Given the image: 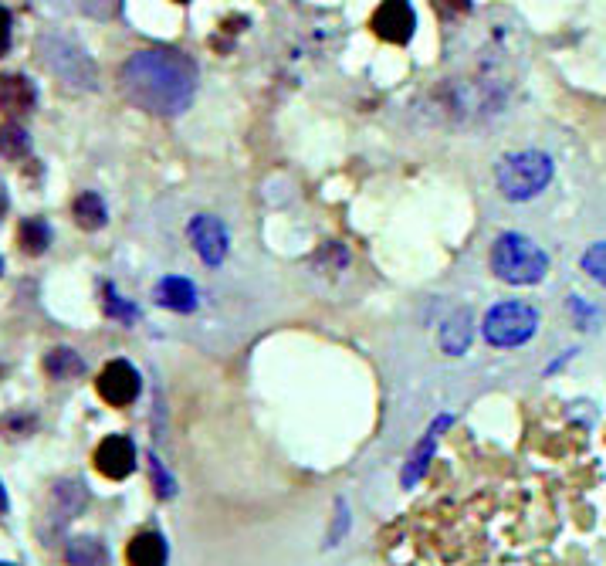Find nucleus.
<instances>
[{
	"label": "nucleus",
	"instance_id": "22",
	"mask_svg": "<svg viewBox=\"0 0 606 566\" xmlns=\"http://www.w3.org/2000/svg\"><path fill=\"white\" fill-rule=\"evenodd\" d=\"M149 475H153V489L160 499H173L177 495V482H173V475L163 468V461L156 455H149Z\"/></svg>",
	"mask_w": 606,
	"mask_h": 566
},
{
	"label": "nucleus",
	"instance_id": "11",
	"mask_svg": "<svg viewBox=\"0 0 606 566\" xmlns=\"http://www.w3.org/2000/svg\"><path fill=\"white\" fill-rule=\"evenodd\" d=\"M153 299L160 302L163 309H173V312H193V309H197V289H193L190 278H180V275L160 278V282H156Z\"/></svg>",
	"mask_w": 606,
	"mask_h": 566
},
{
	"label": "nucleus",
	"instance_id": "25",
	"mask_svg": "<svg viewBox=\"0 0 606 566\" xmlns=\"http://www.w3.org/2000/svg\"><path fill=\"white\" fill-rule=\"evenodd\" d=\"M7 48H11V14L0 7V55H7Z\"/></svg>",
	"mask_w": 606,
	"mask_h": 566
},
{
	"label": "nucleus",
	"instance_id": "8",
	"mask_svg": "<svg viewBox=\"0 0 606 566\" xmlns=\"http://www.w3.org/2000/svg\"><path fill=\"white\" fill-rule=\"evenodd\" d=\"M95 387H99V397L105 400V404L112 407H129L133 400L139 397V373L133 363L126 360H112L109 367H105L99 373V380H95Z\"/></svg>",
	"mask_w": 606,
	"mask_h": 566
},
{
	"label": "nucleus",
	"instance_id": "13",
	"mask_svg": "<svg viewBox=\"0 0 606 566\" xmlns=\"http://www.w3.org/2000/svg\"><path fill=\"white\" fill-rule=\"evenodd\" d=\"M129 566H166V543L160 533H139L126 546Z\"/></svg>",
	"mask_w": 606,
	"mask_h": 566
},
{
	"label": "nucleus",
	"instance_id": "1",
	"mask_svg": "<svg viewBox=\"0 0 606 566\" xmlns=\"http://www.w3.org/2000/svg\"><path fill=\"white\" fill-rule=\"evenodd\" d=\"M122 95L149 116H180L197 92V65L170 48L136 51L122 65Z\"/></svg>",
	"mask_w": 606,
	"mask_h": 566
},
{
	"label": "nucleus",
	"instance_id": "3",
	"mask_svg": "<svg viewBox=\"0 0 606 566\" xmlns=\"http://www.w3.org/2000/svg\"><path fill=\"white\" fill-rule=\"evenodd\" d=\"M552 170L556 167H552L546 153L525 150V153L505 156L495 170V180H498V190H502L508 200H532L549 187Z\"/></svg>",
	"mask_w": 606,
	"mask_h": 566
},
{
	"label": "nucleus",
	"instance_id": "14",
	"mask_svg": "<svg viewBox=\"0 0 606 566\" xmlns=\"http://www.w3.org/2000/svg\"><path fill=\"white\" fill-rule=\"evenodd\" d=\"M471 336H474V329H471V312H468V309H458V312H454V316L441 326V346H444V353H447V356L468 353Z\"/></svg>",
	"mask_w": 606,
	"mask_h": 566
},
{
	"label": "nucleus",
	"instance_id": "15",
	"mask_svg": "<svg viewBox=\"0 0 606 566\" xmlns=\"http://www.w3.org/2000/svg\"><path fill=\"white\" fill-rule=\"evenodd\" d=\"M45 373H48L51 380L82 377V373H85V360L75 350H68V346H58V350H51L45 356Z\"/></svg>",
	"mask_w": 606,
	"mask_h": 566
},
{
	"label": "nucleus",
	"instance_id": "30",
	"mask_svg": "<svg viewBox=\"0 0 606 566\" xmlns=\"http://www.w3.org/2000/svg\"><path fill=\"white\" fill-rule=\"evenodd\" d=\"M0 566H11V563H0Z\"/></svg>",
	"mask_w": 606,
	"mask_h": 566
},
{
	"label": "nucleus",
	"instance_id": "24",
	"mask_svg": "<svg viewBox=\"0 0 606 566\" xmlns=\"http://www.w3.org/2000/svg\"><path fill=\"white\" fill-rule=\"evenodd\" d=\"M434 11L441 17H461L471 11V0H434Z\"/></svg>",
	"mask_w": 606,
	"mask_h": 566
},
{
	"label": "nucleus",
	"instance_id": "23",
	"mask_svg": "<svg viewBox=\"0 0 606 566\" xmlns=\"http://www.w3.org/2000/svg\"><path fill=\"white\" fill-rule=\"evenodd\" d=\"M583 268L590 272V278H596L600 285H606V241L603 245H593L583 255Z\"/></svg>",
	"mask_w": 606,
	"mask_h": 566
},
{
	"label": "nucleus",
	"instance_id": "27",
	"mask_svg": "<svg viewBox=\"0 0 606 566\" xmlns=\"http://www.w3.org/2000/svg\"><path fill=\"white\" fill-rule=\"evenodd\" d=\"M7 214V197H4V190H0V217Z\"/></svg>",
	"mask_w": 606,
	"mask_h": 566
},
{
	"label": "nucleus",
	"instance_id": "19",
	"mask_svg": "<svg viewBox=\"0 0 606 566\" xmlns=\"http://www.w3.org/2000/svg\"><path fill=\"white\" fill-rule=\"evenodd\" d=\"M51 4L65 7V11L89 14V17H112L119 11V0H51Z\"/></svg>",
	"mask_w": 606,
	"mask_h": 566
},
{
	"label": "nucleus",
	"instance_id": "28",
	"mask_svg": "<svg viewBox=\"0 0 606 566\" xmlns=\"http://www.w3.org/2000/svg\"><path fill=\"white\" fill-rule=\"evenodd\" d=\"M0 272H4V261H0Z\"/></svg>",
	"mask_w": 606,
	"mask_h": 566
},
{
	"label": "nucleus",
	"instance_id": "10",
	"mask_svg": "<svg viewBox=\"0 0 606 566\" xmlns=\"http://www.w3.org/2000/svg\"><path fill=\"white\" fill-rule=\"evenodd\" d=\"M447 428H451V414H441V417H437V421L427 428L424 441L417 444V451H414V455H410L407 468H403V475H400L403 489H414V485L420 482V478L427 475L430 458H434V451H437V438H441V434H444Z\"/></svg>",
	"mask_w": 606,
	"mask_h": 566
},
{
	"label": "nucleus",
	"instance_id": "20",
	"mask_svg": "<svg viewBox=\"0 0 606 566\" xmlns=\"http://www.w3.org/2000/svg\"><path fill=\"white\" fill-rule=\"evenodd\" d=\"M102 295H105L102 306H105V312H109L112 319H119V322H133V319L139 316L133 302L122 299V295H119L116 289H112V285H102Z\"/></svg>",
	"mask_w": 606,
	"mask_h": 566
},
{
	"label": "nucleus",
	"instance_id": "16",
	"mask_svg": "<svg viewBox=\"0 0 606 566\" xmlns=\"http://www.w3.org/2000/svg\"><path fill=\"white\" fill-rule=\"evenodd\" d=\"M72 214H75V224H78V228H85V231H99L102 224H105V217H109V214H105L102 197L92 194V190H85V194L75 197Z\"/></svg>",
	"mask_w": 606,
	"mask_h": 566
},
{
	"label": "nucleus",
	"instance_id": "29",
	"mask_svg": "<svg viewBox=\"0 0 606 566\" xmlns=\"http://www.w3.org/2000/svg\"><path fill=\"white\" fill-rule=\"evenodd\" d=\"M177 4H187V0H177Z\"/></svg>",
	"mask_w": 606,
	"mask_h": 566
},
{
	"label": "nucleus",
	"instance_id": "26",
	"mask_svg": "<svg viewBox=\"0 0 606 566\" xmlns=\"http://www.w3.org/2000/svg\"><path fill=\"white\" fill-rule=\"evenodd\" d=\"M4 512H7V492L0 489V516H4Z\"/></svg>",
	"mask_w": 606,
	"mask_h": 566
},
{
	"label": "nucleus",
	"instance_id": "9",
	"mask_svg": "<svg viewBox=\"0 0 606 566\" xmlns=\"http://www.w3.org/2000/svg\"><path fill=\"white\" fill-rule=\"evenodd\" d=\"M95 468L112 478V482H119V478H129L136 472V444L126 438V434H109L99 448H95Z\"/></svg>",
	"mask_w": 606,
	"mask_h": 566
},
{
	"label": "nucleus",
	"instance_id": "2",
	"mask_svg": "<svg viewBox=\"0 0 606 566\" xmlns=\"http://www.w3.org/2000/svg\"><path fill=\"white\" fill-rule=\"evenodd\" d=\"M491 272L508 285H535L549 272V258L525 234L508 231L491 245Z\"/></svg>",
	"mask_w": 606,
	"mask_h": 566
},
{
	"label": "nucleus",
	"instance_id": "5",
	"mask_svg": "<svg viewBox=\"0 0 606 566\" xmlns=\"http://www.w3.org/2000/svg\"><path fill=\"white\" fill-rule=\"evenodd\" d=\"M485 339L491 346H522L529 343L535 336V329H539V312L532 306H525V302H502V306H495L485 316Z\"/></svg>",
	"mask_w": 606,
	"mask_h": 566
},
{
	"label": "nucleus",
	"instance_id": "17",
	"mask_svg": "<svg viewBox=\"0 0 606 566\" xmlns=\"http://www.w3.org/2000/svg\"><path fill=\"white\" fill-rule=\"evenodd\" d=\"M17 245L28 251V255H41V251H48L51 245V228L41 217H28V221H21V228H17Z\"/></svg>",
	"mask_w": 606,
	"mask_h": 566
},
{
	"label": "nucleus",
	"instance_id": "4",
	"mask_svg": "<svg viewBox=\"0 0 606 566\" xmlns=\"http://www.w3.org/2000/svg\"><path fill=\"white\" fill-rule=\"evenodd\" d=\"M38 55H41V65H48L65 85H75V89H92L95 85V65L89 62V55L78 45H72L68 38L48 34V38L38 41Z\"/></svg>",
	"mask_w": 606,
	"mask_h": 566
},
{
	"label": "nucleus",
	"instance_id": "18",
	"mask_svg": "<svg viewBox=\"0 0 606 566\" xmlns=\"http://www.w3.org/2000/svg\"><path fill=\"white\" fill-rule=\"evenodd\" d=\"M68 566H102L105 550L99 539H72L68 543Z\"/></svg>",
	"mask_w": 606,
	"mask_h": 566
},
{
	"label": "nucleus",
	"instance_id": "6",
	"mask_svg": "<svg viewBox=\"0 0 606 566\" xmlns=\"http://www.w3.org/2000/svg\"><path fill=\"white\" fill-rule=\"evenodd\" d=\"M190 245L197 248V255L207 261L210 268H217L227 258V248H231V234H227L224 221L214 214H197L187 224Z\"/></svg>",
	"mask_w": 606,
	"mask_h": 566
},
{
	"label": "nucleus",
	"instance_id": "7",
	"mask_svg": "<svg viewBox=\"0 0 606 566\" xmlns=\"http://www.w3.org/2000/svg\"><path fill=\"white\" fill-rule=\"evenodd\" d=\"M414 7L407 4V0H383L380 7H376L370 28L376 38L390 41V45H407L410 38H414Z\"/></svg>",
	"mask_w": 606,
	"mask_h": 566
},
{
	"label": "nucleus",
	"instance_id": "12",
	"mask_svg": "<svg viewBox=\"0 0 606 566\" xmlns=\"http://www.w3.org/2000/svg\"><path fill=\"white\" fill-rule=\"evenodd\" d=\"M34 102H38L34 82H28L24 75H0V109L21 116V112L34 109Z\"/></svg>",
	"mask_w": 606,
	"mask_h": 566
},
{
	"label": "nucleus",
	"instance_id": "21",
	"mask_svg": "<svg viewBox=\"0 0 606 566\" xmlns=\"http://www.w3.org/2000/svg\"><path fill=\"white\" fill-rule=\"evenodd\" d=\"M28 133H24V129L21 126H4V129H0V153H4V156H11V160H17V156H24V153H28Z\"/></svg>",
	"mask_w": 606,
	"mask_h": 566
}]
</instances>
